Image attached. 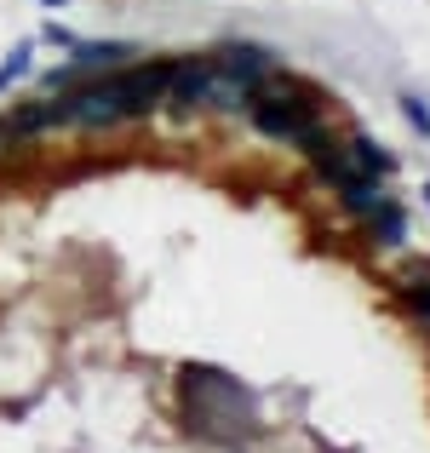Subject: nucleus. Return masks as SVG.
Returning a JSON list of instances; mask_svg holds the SVG:
<instances>
[{"mask_svg":"<svg viewBox=\"0 0 430 453\" xmlns=\"http://www.w3.org/2000/svg\"><path fill=\"white\" fill-rule=\"evenodd\" d=\"M41 6H64V0H41Z\"/></svg>","mask_w":430,"mask_h":453,"instance_id":"12","label":"nucleus"},{"mask_svg":"<svg viewBox=\"0 0 430 453\" xmlns=\"http://www.w3.org/2000/svg\"><path fill=\"white\" fill-rule=\"evenodd\" d=\"M367 235H373V247H385V253L408 242V212H402V201H396V196H390L379 212H367Z\"/></svg>","mask_w":430,"mask_h":453,"instance_id":"5","label":"nucleus"},{"mask_svg":"<svg viewBox=\"0 0 430 453\" xmlns=\"http://www.w3.org/2000/svg\"><path fill=\"white\" fill-rule=\"evenodd\" d=\"M12 144H18V138H12V127H6V115H0V155H6Z\"/></svg>","mask_w":430,"mask_h":453,"instance_id":"11","label":"nucleus"},{"mask_svg":"<svg viewBox=\"0 0 430 453\" xmlns=\"http://www.w3.org/2000/svg\"><path fill=\"white\" fill-rule=\"evenodd\" d=\"M29 69H35V46H18V52H12L6 64H0V92H6L12 81H23Z\"/></svg>","mask_w":430,"mask_h":453,"instance_id":"8","label":"nucleus"},{"mask_svg":"<svg viewBox=\"0 0 430 453\" xmlns=\"http://www.w3.org/2000/svg\"><path fill=\"white\" fill-rule=\"evenodd\" d=\"M425 207H430V184H425Z\"/></svg>","mask_w":430,"mask_h":453,"instance_id":"13","label":"nucleus"},{"mask_svg":"<svg viewBox=\"0 0 430 453\" xmlns=\"http://www.w3.org/2000/svg\"><path fill=\"white\" fill-rule=\"evenodd\" d=\"M212 58L207 52H189V58H173V87H166V110L173 115H196L207 110V92H212Z\"/></svg>","mask_w":430,"mask_h":453,"instance_id":"2","label":"nucleus"},{"mask_svg":"<svg viewBox=\"0 0 430 453\" xmlns=\"http://www.w3.org/2000/svg\"><path fill=\"white\" fill-rule=\"evenodd\" d=\"M402 304H408L413 316H419L425 327H430V276H425V270H419V276H408V281H402Z\"/></svg>","mask_w":430,"mask_h":453,"instance_id":"7","label":"nucleus"},{"mask_svg":"<svg viewBox=\"0 0 430 453\" xmlns=\"http://www.w3.org/2000/svg\"><path fill=\"white\" fill-rule=\"evenodd\" d=\"M385 201H390L385 178H356V184H344V189H339V207L350 212V219H367V212H379Z\"/></svg>","mask_w":430,"mask_h":453,"instance_id":"6","label":"nucleus"},{"mask_svg":"<svg viewBox=\"0 0 430 453\" xmlns=\"http://www.w3.org/2000/svg\"><path fill=\"white\" fill-rule=\"evenodd\" d=\"M402 115H408V127L419 138H430V104L425 98H413V92H402Z\"/></svg>","mask_w":430,"mask_h":453,"instance_id":"9","label":"nucleus"},{"mask_svg":"<svg viewBox=\"0 0 430 453\" xmlns=\"http://www.w3.org/2000/svg\"><path fill=\"white\" fill-rule=\"evenodd\" d=\"M46 41H52V46H64V52H69V46H75V35H69V29H58V23H46Z\"/></svg>","mask_w":430,"mask_h":453,"instance_id":"10","label":"nucleus"},{"mask_svg":"<svg viewBox=\"0 0 430 453\" xmlns=\"http://www.w3.org/2000/svg\"><path fill=\"white\" fill-rule=\"evenodd\" d=\"M207 58H212V69H219V75L242 81V87H258L270 69H281L276 52H270V46H258V41H224V46H212Z\"/></svg>","mask_w":430,"mask_h":453,"instance_id":"3","label":"nucleus"},{"mask_svg":"<svg viewBox=\"0 0 430 453\" xmlns=\"http://www.w3.org/2000/svg\"><path fill=\"white\" fill-rule=\"evenodd\" d=\"M344 155H350L356 173H367V178H390V173H396V155L379 144L373 133H350V138H344Z\"/></svg>","mask_w":430,"mask_h":453,"instance_id":"4","label":"nucleus"},{"mask_svg":"<svg viewBox=\"0 0 430 453\" xmlns=\"http://www.w3.org/2000/svg\"><path fill=\"white\" fill-rule=\"evenodd\" d=\"M178 396H184V425L212 448H247L265 436V413L258 396L224 367H184L178 373Z\"/></svg>","mask_w":430,"mask_h":453,"instance_id":"1","label":"nucleus"}]
</instances>
